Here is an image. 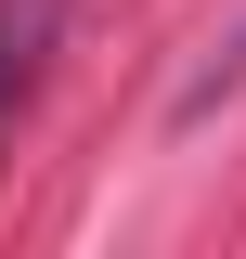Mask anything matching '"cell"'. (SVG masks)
<instances>
[{
  "label": "cell",
  "mask_w": 246,
  "mask_h": 259,
  "mask_svg": "<svg viewBox=\"0 0 246 259\" xmlns=\"http://www.w3.org/2000/svg\"><path fill=\"white\" fill-rule=\"evenodd\" d=\"M52 26H65V0H0V117L39 91V65H52Z\"/></svg>",
  "instance_id": "cell-1"
}]
</instances>
